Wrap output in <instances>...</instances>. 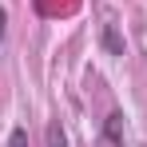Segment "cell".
<instances>
[{
    "label": "cell",
    "instance_id": "cell-1",
    "mask_svg": "<svg viewBox=\"0 0 147 147\" xmlns=\"http://www.w3.org/2000/svg\"><path fill=\"white\" fill-rule=\"evenodd\" d=\"M107 139L115 147L123 143V115H107Z\"/></svg>",
    "mask_w": 147,
    "mask_h": 147
},
{
    "label": "cell",
    "instance_id": "cell-2",
    "mask_svg": "<svg viewBox=\"0 0 147 147\" xmlns=\"http://www.w3.org/2000/svg\"><path fill=\"white\" fill-rule=\"evenodd\" d=\"M48 147H68V135L60 123H48Z\"/></svg>",
    "mask_w": 147,
    "mask_h": 147
},
{
    "label": "cell",
    "instance_id": "cell-3",
    "mask_svg": "<svg viewBox=\"0 0 147 147\" xmlns=\"http://www.w3.org/2000/svg\"><path fill=\"white\" fill-rule=\"evenodd\" d=\"M103 44H107V52H115V56H123V40L115 36V28H107V32H103Z\"/></svg>",
    "mask_w": 147,
    "mask_h": 147
},
{
    "label": "cell",
    "instance_id": "cell-4",
    "mask_svg": "<svg viewBox=\"0 0 147 147\" xmlns=\"http://www.w3.org/2000/svg\"><path fill=\"white\" fill-rule=\"evenodd\" d=\"M8 147H28V131H24V127H12V135H8Z\"/></svg>",
    "mask_w": 147,
    "mask_h": 147
},
{
    "label": "cell",
    "instance_id": "cell-5",
    "mask_svg": "<svg viewBox=\"0 0 147 147\" xmlns=\"http://www.w3.org/2000/svg\"><path fill=\"white\" fill-rule=\"evenodd\" d=\"M4 32H8V12L0 8V44H4Z\"/></svg>",
    "mask_w": 147,
    "mask_h": 147
}]
</instances>
